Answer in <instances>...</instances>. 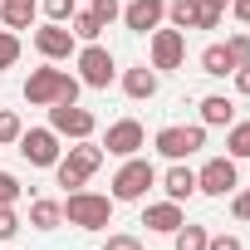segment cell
Masks as SVG:
<instances>
[{"mask_svg": "<svg viewBox=\"0 0 250 250\" xmlns=\"http://www.w3.org/2000/svg\"><path fill=\"white\" fill-rule=\"evenodd\" d=\"M230 211H235V221H250V187H245V191H240V187L230 191Z\"/></svg>", "mask_w": 250, "mask_h": 250, "instance_id": "cell-34", "label": "cell"}, {"mask_svg": "<svg viewBox=\"0 0 250 250\" xmlns=\"http://www.w3.org/2000/svg\"><path fill=\"white\" fill-rule=\"evenodd\" d=\"M157 187V167L138 152V157H123L118 177H113V201H143Z\"/></svg>", "mask_w": 250, "mask_h": 250, "instance_id": "cell-4", "label": "cell"}, {"mask_svg": "<svg viewBox=\"0 0 250 250\" xmlns=\"http://www.w3.org/2000/svg\"><path fill=\"white\" fill-rule=\"evenodd\" d=\"M103 157H108V152H103V143H93V138H79V143L69 147V162H74L83 177H93V172L103 167Z\"/></svg>", "mask_w": 250, "mask_h": 250, "instance_id": "cell-17", "label": "cell"}, {"mask_svg": "<svg viewBox=\"0 0 250 250\" xmlns=\"http://www.w3.org/2000/svg\"><path fill=\"white\" fill-rule=\"evenodd\" d=\"M230 79H235V93H240V98H250V64H240Z\"/></svg>", "mask_w": 250, "mask_h": 250, "instance_id": "cell-37", "label": "cell"}, {"mask_svg": "<svg viewBox=\"0 0 250 250\" xmlns=\"http://www.w3.org/2000/svg\"><path fill=\"white\" fill-rule=\"evenodd\" d=\"M157 88H162V74L152 69V64H138V69H128V74H123V93H128V98H157Z\"/></svg>", "mask_w": 250, "mask_h": 250, "instance_id": "cell-15", "label": "cell"}, {"mask_svg": "<svg viewBox=\"0 0 250 250\" xmlns=\"http://www.w3.org/2000/svg\"><path fill=\"white\" fill-rule=\"evenodd\" d=\"M69 25H74V40H83V44H98V35L108 30V25H103V20H98L93 10H79V15L69 20Z\"/></svg>", "mask_w": 250, "mask_h": 250, "instance_id": "cell-23", "label": "cell"}, {"mask_svg": "<svg viewBox=\"0 0 250 250\" xmlns=\"http://www.w3.org/2000/svg\"><path fill=\"white\" fill-rule=\"evenodd\" d=\"M206 5H216V10H230V0H206Z\"/></svg>", "mask_w": 250, "mask_h": 250, "instance_id": "cell-39", "label": "cell"}, {"mask_svg": "<svg viewBox=\"0 0 250 250\" xmlns=\"http://www.w3.org/2000/svg\"><path fill=\"white\" fill-rule=\"evenodd\" d=\"M221 20H226V10H216V5H206V0H201V20H196V30H221Z\"/></svg>", "mask_w": 250, "mask_h": 250, "instance_id": "cell-33", "label": "cell"}, {"mask_svg": "<svg viewBox=\"0 0 250 250\" xmlns=\"http://www.w3.org/2000/svg\"><path fill=\"white\" fill-rule=\"evenodd\" d=\"M64 221L79 226V230H103V226L113 221V196L79 187V191H69V201H64Z\"/></svg>", "mask_w": 250, "mask_h": 250, "instance_id": "cell-2", "label": "cell"}, {"mask_svg": "<svg viewBox=\"0 0 250 250\" xmlns=\"http://www.w3.org/2000/svg\"><path fill=\"white\" fill-rule=\"evenodd\" d=\"M182 221H187L182 201H152V206L143 211V226H147V230H157V235H172Z\"/></svg>", "mask_w": 250, "mask_h": 250, "instance_id": "cell-14", "label": "cell"}, {"mask_svg": "<svg viewBox=\"0 0 250 250\" xmlns=\"http://www.w3.org/2000/svg\"><path fill=\"white\" fill-rule=\"evenodd\" d=\"M187 59V30H152V69L167 74V69H182Z\"/></svg>", "mask_w": 250, "mask_h": 250, "instance_id": "cell-11", "label": "cell"}, {"mask_svg": "<svg viewBox=\"0 0 250 250\" xmlns=\"http://www.w3.org/2000/svg\"><path fill=\"white\" fill-rule=\"evenodd\" d=\"M118 20L128 25L133 35H152V30H157V25L167 20V0H128Z\"/></svg>", "mask_w": 250, "mask_h": 250, "instance_id": "cell-12", "label": "cell"}, {"mask_svg": "<svg viewBox=\"0 0 250 250\" xmlns=\"http://www.w3.org/2000/svg\"><path fill=\"white\" fill-rule=\"evenodd\" d=\"M49 128L59 133V138H93V128H98V118L88 113V108H79V103H49Z\"/></svg>", "mask_w": 250, "mask_h": 250, "instance_id": "cell-7", "label": "cell"}, {"mask_svg": "<svg viewBox=\"0 0 250 250\" xmlns=\"http://www.w3.org/2000/svg\"><path fill=\"white\" fill-rule=\"evenodd\" d=\"M79 79L74 74H64V69H54L49 59L40 64V69H30V79H25V103H35V108H49V103H79Z\"/></svg>", "mask_w": 250, "mask_h": 250, "instance_id": "cell-1", "label": "cell"}, {"mask_svg": "<svg viewBox=\"0 0 250 250\" xmlns=\"http://www.w3.org/2000/svg\"><path fill=\"white\" fill-rule=\"evenodd\" d=\"M226 157L250 162V123H230V133H226Z\"/></svg>", "mask_w": 250, "mask_h": 250, "instance_id": "cell-22", "label": "cell"}, {"mask_svg": "<svg viewBox=\"0 0 250 250\" xmlns=\"http://www.w3.org/2000/svg\"><path fill=\"white\" fill-rule=\"evenodd\" d=\"M40 10H44V20H54V25H69V20L79 15L74 0H40Z\"/></svg>", "mask_w": 250, "mask_h": 250, "instance_id": "cell-25", "label": "cell"}, {"mask_svg": "<svg viewBox=\"0 0 250 250\" xmlns=\"http://www.w3.org/2000/svg\"><path fill=\"white\" fill-rule=\"evenodd\" d=\"M157 182H162L167 201H191V196H196V172H191L187 162H172V167H167Z\"/></svg>", "mask_w": 250, "mask_h": 250, "instance_id": "cell-13", "label": "cell"}, {"mask_svg": "<svg viewBox=\"0 0 250 250\" xmlns=\"http://www.w3.org/2000/svg\"><path fill=\"white\" fill-rule=\"evenodd\" d=\"M167 20H172V30H196L201 0H167Z\"/></svg>", "mask_w": 250, "mask_h": 250, "instance_id": "cell-21", "label": "cell"}, {"mask_svg": "<svg viewBox=\"0 0 250 250\" xmlns=\"http://www.w3.org/2000/svg\"><path fill=\"white\" fill-rule=\"evenodd\" d=\"M235 123V103L226 93H206L201 98V128H230Z\"/></svg>", "mask_w": 250, "mask_h": 250, "instance_id": "cell-16", "label": "cell"}, {"mask_svg": "<svg viewBox=\"0 0 250 250\" xmlns=\"http://www.w3.org/2000/svg\"><path fill=\"white\" fill-rule=\"evenodd\" d=\"M235 187H240L235 157H211V162L196 172V191H206V196H230Z\"/></svg>", "mask_w": 250, "mask_h": 250, "instance_id": "cell-9", "label": "cell"}, {"mask_svg": "<svg viewBox=\"0 0 250 250\" xmlns=\"http://www.w3.org/2000/svg\"><path fill=\"white\" fill-rule=\"evenodd\" d=\"M74 59H79V83L83 88H108L118 79V64H113V54L103 44H83Z\"/></svg>", "mask_w": 250, "mask_h": 250, "instance_id": "cell-5", "label": "cell"}, {"mask_svg": "<svg viewBox=\"0 0 250 250\" xmlns=\"http://www.w3.org/2000/svg\"><path fill=\"white\" fill-rule=\"evenodd\" d=\"M54 182H59V187H69V191H79V187H83L88 177H83V172H79V167H74L69 157H59V162H54Z\"/></svg>", "mask_w": 250, "mask_h": 250, "instance_id": "cell-26", "label": "cell"}, {"mask_svg": "<svg viewBox=\"0 0 250 250\" xmlns=\"http://www.w3.org/2000/svg\"><path fill=\"white\" fill-rule=\"evenodd\" d=\"M201 74H211V79H226V74H235V59H230V49H226V44H206V49H201Z\"/></svg>", "mask_w": 250, "mask_h": 250, "instance_id": "cell-20", "label": "cell"}, {"mask_svg": "<svg viewBox=\"0 0 250 250\" xmlns=\"http://www.w3.org/2000/svg\"><path fill=\"white\" fill-rule=\"evenodd\" d=\"M152 147H157L167 162H187L191 152L206 147V128H201V123H167V128H157Z\"/></svg>", "mask_w": 250, "mask_h": 250, "instance_id": "cell-3", "label": "cell"}, {"mask_svg": "<svg viewBox=\"0 0 250 250\" xmlns=\"http://www.w3.org/2000/svg\"><path fill=\"white\" fill-rule=\"evenodd\" d=\"M20 226H25V221L15 216V206H0V240H15Z\"/></svg>", "mask_w": 250, "mask_h": 250, "instance_id": "cell-30", "label": "cell"}, {"mask_svg": "<svg viewBox=\"0 0 250 250\" xmlns=\"http://www.w3.org/2000/svg\"><path fill=\"white\" fill-rule=\"evenodd\" d=\"M226 49H230L235 69H240V64H250V35H230V40H226Z\"/></svg>", "mask_w": 250, "mask_h": 250, "instance_id": "cell-31", "label": "cell"}, {"mask_svg": "<svg viewBox=\"0 0 250 250\" xmlns=\"http://www.w3.org/2000/svg\"><path fill=\"white\" fill-rule=\"evenodd\" d=\"M20 133H25V123H20L10 108H0V147H5V143H20Z\"/></svg>", "mask_w": 250, "mask_h": 250, "instance_id": "cell-28", "label": "cell"}, {"mask_svg": "<svg viewBox=\"0 0 250 250\" xmlns=\"http://www.w3.org/2000/svg\"><path fill=\"white\" fill-rule=\"evenodd\" d=\"M88 10H93V15L103 20V25H113V20L123 15V5H118V0H93V5H88Z\"/></svg>", "mask_w": 250, "mask_h": 250, "instance_id": "cell-32", "label": "cell"}, {"mask_svg": "<svg viewBox=\"0 0 250 250\" xmlns=\"http://www.w3.org/2000/svg\"><path fill=\"white\" fill-rule=\"evenodd\" d=\"M30 226H35V230H59V226H64V201L35 196V201H30Z\"/></svg>", "mask_w": 250, "mask_h": 250, "instance_id": "cell-18", "label": "cell"}, {"mask_svg": "<svg viewBox=\"0 0 250 250\" xmlns=\"http://www.w3.org/2000/svg\"><path fill=\"white\" fill-rule=\"evenodd\" d=\"M147 147V128L138 118H118V123H108V138H103V152L108 157H138Z\"/></svg>", "mask_w": 250, "mask_h": 250, "instance_id": "cell-6", "label": "cell"}, {"mask_svg": "<svg viewBox=\"0 0 250 250\" xmlns=\"http://www.w3.org/2000/svg\"><path fill=\"white\" fill-rule=\"evenodd\" d=\"M206 250H245V245H240V235H226L221 230V235H206Z\"/></svg>", "mask_w": 250, "mask_h": 250, "instance_id": "cell-35", "label": "cell"}, {"mask_svg": "<svg viewBox=\"0 0 250 250\" xmlns=\"http://www.w3.org/2000/svg\"><path fill=\"white\" fill-rule=\"evenodd\" d=\"M103 250H143V240H138V235H108Z\"/></svg>", "mask_w": 250, "mask_h": 250, "instance_id": "cell-36", "label": "cell"}, {"mask_svg": "<svg viewBox=\"0 0 250 250\" xmlns=\"http://www.w3.org/2000/svg\"><path fill=\"white\" fill-rule=\"evenodd\" d=\"M35 10H40V0H0V20H5V30H30L35 25Z\"/></svg>", "mask_w": 250, "mask_h": 250, "instance_id": "cell-19", "label": "cell"}, {"mask_svg": "<svg viewBox=\"0 0 250 250\" xmlns=\"http://www.w3.org/2000/svg\"><path fill=\"white\" fill-rule=\"evenodd\" d=\"M20 157H25L30 167H54V162L64 157L59 133H54V128H30V133H20Z\"/></svg>", "mask_w": 250, "mask_h": 250, "instance_id": "cell-8", "label": "cell"}, {"mask_svg": "<svg viewBox=\"0 0 250 250\" xmlns=\"http://www.w3.org/2000/svg\"><path fill=\"white\" fill-rule=\"evenodd\" d=\"M15 64H20V35L0 30V69H15Z\"/></svg>", "mask_w": 250, "mask_h": 250, "instance_id": "cell-27", "label": "cell"}, {"mask_svg": "<svg viewBox=\"0 0 250 250\" xmlns=\"http://www.w3.org/2000/svg\"><path fill=\"white\" fill-rule=\"evenodd\" d=\"M230 15H235L240 25H250V0H230Z\"/></svg>", "mask_w": 250, "mask_h": 250, "instance_id": "cell-38", "label": "cell"}, {"mask_svg": "<svg viewBox=\"0 0 250 250\" xmlns=\"http://www.w3.org/2000/svg\"><path fill=\"white\" fill-rule=\"evenodd\" d=\"M25 196V187H20V177L15 172H0V206H15Z\"/></svg>", "mask_w": 250, "mask_h": 250, "instance_id": "cell-29", "label": "cell"}, {"mask_svg": "<svg viewBox=\"0 0 250 250\" xmlns=\"http://www.w3.org/2000/svg\"><path fill=\"white\" fill-rule=\"evenodd\" d=\"M35 49H40L49 64H59V59L79 54V40H74V30H69V25H54V20H44V25L35 30Z\"/></svg>", "mask_w": 250, "mask_h": 250, "instance_id": "cell-10", "label": "cell"}, {"mask_svg": "<svg viewBox=\"0 0 250 250\" xmlns=\"http://www.w3.org/2000/svg\"><path fill=\"white\" fill-rule=\"evenodd\" d=\"M206 235H211L206 226H191V221H182V226L172 230V245H177V250H206Z\"/></svg>", "mask_w": 250, "mask_h": 250, "instance_id": "cell-24", "label": "cell"}]
</instances>
